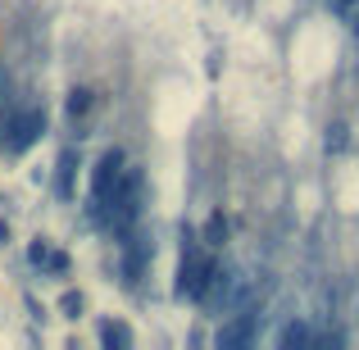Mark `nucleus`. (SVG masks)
I'll return each mask as SVG.
<instances>
[{"label":"nucleus","mask_w":359,"mask_h":350,"mask_svg":"<svg viewBox=\"0 0 359 350\" xmlns=\"http://www.w3.org/2000/svg\"><path fill=\"white\" fill-rule=\"evenodd\" d=\"M214 255L205 250V241H196V232L187 228L182 236V264H177V296L182 300H201L205 296V287H210V278H214Z\"/></svg>","instance_id":"1"},{"label":"nucleus","mask_w":359,"mask_h":350,"mask_svg":"<svg viewBox=\"0 0 359 350\" xmlns=\"http://www.w3.org/2000/svg\"><path fill=\"white\" fill-rule=\"evenodd\" d=\"M141 205H146V173H141V168H123L114 196L105 201V210H109V228H114L118 236H123V232H132V228H137V219H141Z\"/></svg>","instance_id":"2"},{"label":"nucleus","mask_w":359,"mask_h":350,"mask_svg":"<svg viewBox=\"0 0 359 350\" xmlns=\"http://www.w3.org/2000/svg\"><path fill=\"white\" fill-rule=\"evenodd\" d=\"M46 137V109L41 105H27L18 109V114H9V128H5V150H14V155H23L32 141Z\"/></svg>","instance_id":"3"},{"label":"nucleus","mask_w":359,"mask_h":350,"mask_svg":"<svg viewBox=\"0 0 359 350\" xmlns=\"http://www.w3.org/2000/svg\"><path fill=\"white\" fill-rule=\"evenodd\" d=\"M123 168H128L123 150H105V155H100V164L91 168V210H100V205H105L109 196H114V187H118Z\"/></svg>","instance_id":"4"},{"label":"nucleus","mask_w":359,"mask_h":350,"mask_svg":"<svg viewBox=\"0 0 359 350\" xmlns=\"http://www.w3.org/2000/svg\"><path fill=\"white\" fill-rule=\"evenodd\" d=\"M150 255H155V245L146 241L137 228L132 232H123V278L128 282H137L141 273H146V264H150Z\"/></svg>","instance_id":"5"},{"label":"nucleus","mask_w":359,"mask_h":350,"mask_svg":"<svg viewBox=\"0 0 359 350\" xmlns=\"http://www.w3.org/2000/svg\"><path fill=\"white\" fill-rule=\"evenodd\" d=\"M250 342H255V309L245 305V309H237V314L219 328V346L223 350H237V346H250Z\"/></svg>","instance_id":"6"},{"label":"nucleus","mask_w":359,"mask_h":350,"mask_svg":"<svg viewBox=\"0 0 359 350\" xmlns=\"http://www.w3.org/2000/svg\"><path fill=\"white\" fill-rule=\"evenodd\" d=\"M73 182H78V150H64L60 164H55V196L73 201Z\"/></svg>","instance_id":"7"},{"label":"nucleus","mask_w":359,"mask_h":350,"mask_svg":"<svg viewBox=\"0 0 359 350\" xmlns=\"http://www.w3.org/2000/svg\"><path fill=\"white\" fill-rule=\"evenodd\" d=\"M100 342H105L109 350H128V346H132L128 323H114V318H105V323H100Z\"/></svg>","instance_id":"8"},{"label":"nucleus","mask_w":359,"mask_h":350,"mask_svg":"<svg viewBox=\"0 0 359 350\" xmlns=\"http://www.w3.org/2000/svg\"><path fill=\"white\" fill-rule=\"evenodd\" d=\"M223 241H228V219L214 214V219L205 223V245H223Z\"/></svg>","instance_id":"9"},{"label":"nucleus","mask_w":359,"mask_h":350,"mask_svg":"<svg viewBox=\"0 0 359 350\" xmlns=\"http://www.w3.org/2000/svg\"><path fill=\"white\" fill-rule=\"evenodd\" d=\"M309 342H314V332H309L305 323H291L287 332H282V346H287V350H296V346H309Z\"/></svg>","instance_id":"10"},{"label":"nucleus","mask_w":359,"mask_h":350,"mask_svg":"<svg viewBox=\"0 0 359 350\" xmlns=\"http://www.w3.org/2000/svg\"><path fill=\"white\" fill-rule=\"evenodd\" d=\"M91 109V91H69V114L78 119V114H87Z\"/></svg>","instance_id":"11"},{"label":"nucleus","mask_w":359,"mask_h":350,"mask_svg":"<svg viewBox=\"0 0 359 350\" xmlns=\"http://www.w3.org/2000/svg\"><path fill=\"white\" fill-rule=\"evenodd\" d=\"M60 309H64V314H69V318H78V314H82V296H78V291H64Z\"/></svg>","instance_id":"12"},{"label":"nucleus","mask_w":359,"mask_h":350,"mask_svg":"<svg viewBox=\"0 0 359 350\" xmlns=\"http://www.w3.org/2000/svg\"><path fill=\"white\" fill-rule=\"evenodd\" d=\"M27 260H32L36 269H46V260H50V245H46V241H32V250H27Z\"/></svg>","instance_id":"13"},{"label":"nucleus","mask_w":359,"mask_h":350,"mask_svg":"<svg viewBox=\"0 0 359 350\" xmlns=\"http://www.w3.org/2000/svg\"><path fill=\"white\" fill-rule=\"evenodd\" d=\"M46 273H69V255H64V250H50V260H46Z\"/></svg>","instance_id":"14"},{"label":"nucleus","mask_w":359,"mask_h":350,"mask_svg":"<svg viewBox=\"0 0 359 350\" xmlns=\"http://www.w3.org/2000/svg\"><path fill=\"white\" fill-rule=\"evenodd\" d=\"M341 132H346V128L337 123V128H332V137H327V146H332V150H341V146H346V137H341Z\"/></svg>","instance_id":"15"},{"label":"nucleus","mask_w":359,"mask_h":350,"mask_svg":"<svg viewBox=\"0 0 359 350\" xmlns=\"http://www.w3.org/2000/svg\"><path fill=\"white\" fill-rule=\"evenodd\" d=\"M351 27H355V36H359V0L351 5Z\"/></svg>","instance_id":"16"},{"label":"nucleus","mask_w":359,"mask_h":350,"mask_svg":"<svg viewBox=\"0 0 359 350\" xmlns=\"http://www.w3.org/2000/svg\"><path fill=\"white\" fill-rule=\"evenodd\" d=\"M9 241V223H0V245H5Z\"/></svg>","instance_id":"17"},{"label":"nucleus","mask_w":359,"mask_h":350,"mask_svg":"<svg viewBox=\"0 0 359 350\" xmlns=\"http://www.w3.org/2000/svg\"><path fill=\"white\" fill-rule=\"evenodd\" d=\"M332 5H337V9H351V5H355V0H332Z\"/></svg>","instance_id":"18"}]
</instances>
